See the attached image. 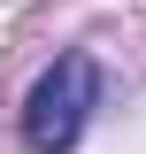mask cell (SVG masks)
I'll use <instances>...</instances> for the list:
<instances>
[{
    "mask_svg": "<svg viewBox=\"0 0 146 154\" xmlns=\"http://www.w3.org/2000/svg\"><path fill=\"white\" fill-rule=\"evenodd\" d=\"M92 100H100L92 54H62L54 69L31 85V100H23V146H31V154H69L77 139H85Z\"/></svg>",
    "mask_w": 146,
    "mask_h": 154,
    "instance_id": "obj_1",
    "label": "cell"
}]
</instances>
